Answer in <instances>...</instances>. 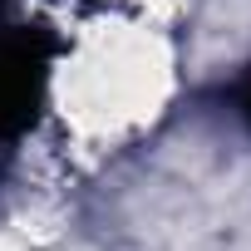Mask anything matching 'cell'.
I'll return each instance as SVG.
<instances>
[{
  "label": "cell",
  "instance_id": "1",
  "mask_svg": "<svg viewBox=\"0 0 251 251\" xmlns=\"http://www.w3.org/2000/svg\"><path fill=\"white\" fill-rule=\"evenodd\" d=\"M54 35L40 25H0V168L35 133L50 99Z\"/></svg>",
  "mask_w": 251,
  "mask_h": 251
},
{
  "label": "cell",
  "instance_id": "2",
  "mask_svg": "<svg viewBox=\"0 0 251 251\" xmlns=\"http://www.w3.org/2000/svg\"><path fill=\"white\" fill-rule=\"evenodd\" d=\"M231 103H236V113H241V123L251 128V69L236 79V89H231Z\"/></svg>",
  "mask_w": 251,
  "mask_h": 251
}]
</instances>
